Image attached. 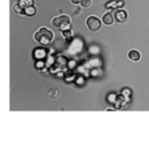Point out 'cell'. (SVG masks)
Wrapping results in <instances>:
<instances>
[{
    "instance_id": "cell-1",
    "label": "cell",
    "mask_w": 149,
    "mask_h": 144,
    "mask_svg": "<svg viewBox=\"0 0 149 144\" xmlns=\"http://www.w3.org/2000/svg\"><path fill=\"white\" fill-rule=\"evenodd\" d=\"M54 39V34L51 30L42 27L39 30L37 31L34 35V40L37 43H40L42 45H48L49 43L52 42V40Z\"/></svg>"
},
{
    "instance_id": "cell-2",
    "label": "cell",
    "mask_w": 149,
    "mask_h": 144,
    "mask_svg": "<svg viewBox=\"0 0 149 144\" xmlns=\"http://www.w3.org/2000/svg\"><path fill=\"white\" fill-rule=\"evenodd\" d=\"M51 25H52L53 28L59 29L61 31L71 30V17L67 14H61V15L55 16L51 21Z\"/></svg>"
},
{
    "instance_id": "cell-3",
    "label": "cell",
    "mask_w": 149,
    "mask_h": 144,
    "mask_svg": "<svg viewBox=\"0 0 149 144\" xmlns=\"http://www.w3.org/2000/svg\"><path fill=\"white\" fill-rule=\"evenodd\" d=\"M101 23L102 21H100L96 15H90L86 19L87 28L91 32H98L101 29Z\"/></svg>"
},
{
    "instance_id": "cell-4",
    "label": "cell",
    "mask_w": 149,
    "mask_h": 144,
    "mask_svg": "<svg viewBox=\"0 0 149 144\" xmlns=\"http://www.w3.org/2000/svg\"><path fill=\"white\" fill-rule=\"evenodd\" d=\"M82 49H83V43L79 39H77L73 40V43L71 44V46L69 48V52L71 54H77V53H80Z\"/></svg>"
},
{
    "instance_id": "cell-5",
    "label": "cell",
    "mask_w": 149,
    "mask_h": 144,
    "mask_svg": "<svg viewBox=\"0 0 149 144\" xmlns=\"http://www.w3.org/2000/svg\"><path fill=\"white\" fill-rule=\"evenodd\" d=\"M115 17L117 21H119V23H124V21H127L128 13H127V11L124 9H117L115 12Z\"/></svg>"
},
{
    "instance_id": "cell-6",
    "label": "cell",
    "mask_w": 149,
    "mask_h": 144,
    "mask_svg": "<svg viewBox=\"0 0 149 144\" xmlns=\"http://www.w3.org/2000/svg\"><path fill=\"white\" fill-rule=\"evenodd\" d=\"M115 16L113 15L111 12H105V13L102 15V23L105 25H111L115 23Z\"/></svg>"
},
{
    "instance_id": "cell-7",
    "label": "cell",
    "mask_w": 149,
    "mask_h": 144,
    "mask_svg": "<svg viewBox=\"0 0 149 144\" xmlns=\"http://www.w3.org/2000/svg\"><path fill=\"white\" fill-rule=\"evenodd\" d=\"M124 4L125 2L123 0H113V1H109L105 6L108 9H119V7L124 6Z\"/></svg>"
},
{
    "instance_id": "cell-8",
    "label": "cell",
    "mask_w": 149,
    "mask_h": 144,
    "mask_svg": "<svg viewBox=\"0 0 149 144\" xmlns=\"http://www.w3.org/2000/svg\"><path fill=\"white\" fill-rule=\"evenodd\" d=\"M128 58L130 60H132V61H134V62L140 61L141 54H140V52H139L138 50H135V49H133V50H130V51H129Z\"/></svg>"
},
{
    "instance_id": "cell-9",
    "label": "cell",
    "mask_w": 149,
    "mask_h": 144,
    "mask_svg": "<svg viewBox=\"0 0 149 144\" xmlns=\"http://www.w3.org/2000/svg\"><path fill=\"white\" fill-rule=\"evenodd\" d=\"M47 54H48V53H47L46 49H42V48H37L34 52V56L38 60H41L43 59V58H45L46 56H47Z\"/></svg>"
},
{
    "instance_id": "cell-10",
    "label": "cell",
    "mask_w": 149,
    "mask_h": 144,
    "mask_svg": "<svg viewBox=\"0 0 149 144\" xmlns=\"http://www.w3.org/2000/svg\"><path fill=\"white\" fill-rule=\"evenodd\" d=\"M25 15L28 16H33L36 14V8H35L34 5H28L25 8Z\"/></svg>"
},
{
    "instance_id": "cell-11",
    "label": "cell",
    "mask_w": 149,
    "mask_h": 144,
    "mask_svg": "<svg viewBox=\"0 0 149 144\" xmlns=\"http://www.w3.org/2000/svg\"><path fill=\"white\" fill-rule=\"evenodd\" d=\"M61 36L63 37V39L65 40H71L73 38V34H71V30H64V31H61Z\"/></svg>"
},
{
    "instance_id": "cell-12",
    "label": "cell",
    "mask_w": 149,
    "mask_h": 144,
    "mask_svg": "<svg viewBox=\"0 0 149 144\" xmlns=\"http://www.w3.org/2000/svg\"><path fill=\"white\" fill-rule=\"evenodd\" d=\"M13 11L16 12V13H18V14H24L25 13V9H24L21 5L18 4V2L16 3V4L13 5Z\"/></svg>"
},
{
    "instance_id": "cell-13",
    "label": "cell",
    "mask_w": 149,
    "mask_h": 144,
    "mask_svg": "<svg viewBox=\"0 0 149 144\" xmlns=\"http://www.w3.org/2000/svg\"><path fill=\"white\" fill-rule=\"evenodd\" d=\"M81 5L82 7H85V8H88L92 5V0H82L81 1Z\"/></svg>"
},
{
    "instance_id": "cell-14",
    "label": "cell",
    "mask_w": 149,
    "mask_h": 144,
    "mask_svg": "<svg viewBox=\"0 0 149 144\" xmlns=\"http://www.w3.org/2000/svg\"><path fill=\"white\" fill-rule=\"evenodd\" d=\"M81 1L82 0H71V2L75 5H78V4H81Z\"/></svg>"
},
{
    "instance_id": "cell-15",
    "label": "cell",
    "mask_w": 149,
    "mask_h": 144,
    "mask_svg": "<svg viewBox=\"0 0 149 144\" xmlns=\"http://www.w3.org/2000/svg\"><path fill=\"white\" fill-rule=\"evenodd\" d=\"M106 111H115V109H106Z\"/></svg>"
}]
</instances>
